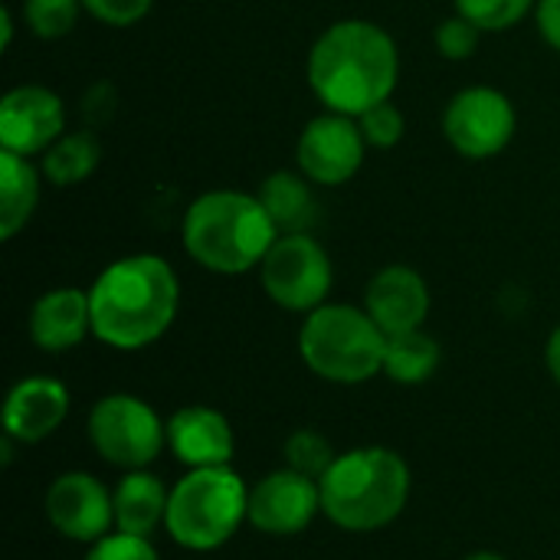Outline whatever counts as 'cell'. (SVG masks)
Segmentation results:
<instances>
[{
    "instance_id": "13",
    "label": "cell",
    "mask_w": 560,
    "mask_h": 560,
    "mask_svg": "<svg viewBox=\"0 0 560 560\" xmlns=\"http://www.w3.org/2000/svg\"><path fill=\"white\" fill-rule=\"evenodd\" d=\"M322 512L318 479L295 469H276L249 489V525L272 538L302 535Z\"/></svg>"
},
{
    "instance_id": "11",
    "label": "cell",
    "mask_w": 560,
    "mask_h": 560,
    "mask_svg": "<svg viewBox=\"0 0 560 560\" xmlns=\"http://www.w3.org/2000/svg\"><path fill=\"white\" fill-rule=\"evenodd\" d=\"M66 135V105L46 85H16L0 98V151L43 158Z\"/></svg>"
},
{
    "instance_id": "6",
    "label": "cell",
    "mask_w": 560,
    "mask_h": 560,
    "mask_svg": "<svg viewBox=\"0 0 560 560\" xmlns=\"http://www.w3.org/2000/svg\"><path fill=\"white\" fill-rule=\"evenodd\" d=\"M249 522V489L230 466L190 469L167 502L164 528L187 551H217Z\"/></svg>"
},
{
    "instance_id": "9",
    "label": "cell",
    "mask_w": 560,
    "mask_h": 560,
    "mask_svg": "<svg viewBox=\"0 0 560 560\" xmlns=\"http://www.w3.org/2000/svg\"><path fill=\"white\" fill-rule=\"evenodd\" d=\"M518 131L512 98L492 85H469L456 92L443 112V135L450 148L469 161L499 158Z\"/></svg>"
},
{
    "instance_id": "23",
    "label": "cell",
    "mask_w": 560,
    "mask_h": 560,
    "mask_svg": "<svg viewBox=\"0 0 560 560\" xmlns=\"http://www.w3.org/2000/svg\"><path fill=\"white\" fill-rule=\"evenodd\" d=\"M538 0H456V13L482 33H505L535 13Z\"/></svg>"
},
{
    "instance_id": "20",
    "label": "cell",
    "mask_w": 560,
    "mask_h": 560,
    "mask_svg": "<svg viewBox=\"0 0 560 560\" xmlns=\"http://www.w3.org/2000/svg\"><path fill=\"white\" fill-rule=\"evenodd\" d=\"M256 194L279 233H308V226L315 223L318 203L312 194V180L302 171H276L259 184Z\"/></svg>"
},
{
    "instance_id": "24",
    "label": "cell",
    "mask_w": 560,
    "mask_h": 560,
    "mask_svg": "<svg viewBox=\"0 0 560 560\" xmlns=\"http://www.w3.org/2000/svg\"><path fill=\"white\" fill-rule=\"evenodd\" d=\"M282 453H285V466L289 469H295V472H302L308 479H318V482L331 469V463L338 459L335 450H331V443L318 430H295L285 440Z\"/></svg>"
},
{
    "instance_id": "33",
    "label": "cell",
    "mask_w": 560,
    "mask_h": 560,
    "mask_svg": "<svg viewBox=\"0 0 560 560\" xmlns=\"http://www.w3.org/2000/svg\"><path fill=\"white\" fill-rule=\"evenodd\" d=\"M466 560H509V558H502V555H495V551H476V555H469Z\"/></svg>"
},
{
    "instance_id": "28",
    "label": "cell",
    "mask_w": 560,
    "mask_h": 560,
    "mask_svg": "<svg viewBox=\"0 0 560 560\" xmlns=\"http://www.w3.org/2000/svg\"><path fill=\"white\" fill-rule=\"evenodd\" d=\"M85 560H161V555L154 551V545L148 538L112 532L89 548Z\"/></svg>"
},
{
    "instance_id": "25",
    "label": "cell",
    "mask_w": 560,
    "mask_h": 560,
    "mask_svg": "<svg viewBox=\"0 0 560 560\" xmlns=\"http://www.w3.org/2000/svg\"><path fill=\"white\" fill-rule=\"evenodd\" d=\"M82 0H26L23 3V20L26 30L39 39H62L72 33L79 20Z\"/></svg>"
},
{
    "instance_id": "27",
    "label": "cell",
    "mask_w": 560,
    "mask_h": 560,
    "mask_svg": "<svg viewBox=\"0 0 560 560\" xmlns=\"http://www.w3.org/2000/svg\"><path fill=\"white\" fill-rule=\"evenodd\" d=\"M479 36H482V30L472 26L466 16L456 13V16H450V20H443V23L436 26L433 43H436V52H440L443 59L463 62V59H469V56L479 49Z\"/></svg>"
},
{
    "instance_id": "26",
    "label": "cell",
    "mask_w": 560,
    "mask_h": 560,
    "mask_svg": "<svg viewBox=\"0 0 560 560\" xmlns=\"http://www.w3.org/2000/svg\"><path fill=\"white\" fill-rule=\"evenodd\" d=\"M358 125H361V135H364L368 148H377V151L397 148L404 141V135H407V118L394 102H381V105L368 108L358 118Z\"/></svg>"
},
{
    "instance_id": "10",
    "label": "cell",
    "mask_w": 560,
    "mask_h": 560,
    "mask_svg": "<svg viewBox=\"0 0 560 560\" xmlns=\"http://www.w3.org/2000/svg\"><path fill=\"white\" fill-rule=\"evenodd\" d=\"M364 154H368V141L361 135L358 118L338 112H322L312 121H305L295 141L299 171L318 187L348 184L361 171Z\"/></svg>"
},
{
    "instance_id": "31",
    "label": "cell",
    "mask_w": 560,
    "mask_h": 560,
    "mask_svg": "<svg viewBox=\"0 0 560 560\" xmlns=\"http://www.w3.org/2000/svg\"><path fill=\"white\" fill-rule=\"evenodd\" d=\"M545 361H548V371H551V377L560 384V325L551 331V338H548V348H545Z\"/></svg>"
},
{
    "instance_id": "30",
    "label": "cell",
    "mask_w": 560,
    "mask_h": 560,
    "mask_svg": "<svg viewBox=\"0 0 560 560\" xmlns=\"http://www.w3.org/2000/svg\"><path fill=\"white\" fill-rule=\"evenodd\" d=\"M535 23L541 39L560 52V0H538L535 3Z\"/></svg>"
},
{
    "instance_id": "12",
    "label": "cell",
    "mask_w": 560,
    "mask_h": 560,
    "mask_svg": "<svg viewBox=\"0 0 560 560\" xmlns=\"http://www.w3.org/2000/svg\"><path fill=\"white\" fill-rule=\"evenodd\" d=\"M49 525L79 545H95L115 528V495L89 472H62L46 489Z\"/></svg>"
},
{
    "instance_id": "1",
    "label": "cell",
    "mask_w": 560,
    "mask_h": 560,
    "mask_svg": "<svg viewBox=\"0 0 560 560\" xmlns=\"http://www.w3.org/2000/svg\"><path fill=\"white\" fill-rule=\"evenodd\" d=\"M305 79L325 112L361 118L368 108L394 98L400 82V49L374 20H338L312 43Z\"/></svg>"
},
{
    "instance_id": "2",
    "label": "cell",
    "mask_w": 560,
    "mask_h": 560,
    "mask_svg": "<svg viewBox=\"0 0 560 560\" xmlns=\"http://www.w3.org/2000/svg\"><path fill=\"white\" fill-rule=\"evenodd\" d=\"M92 335L115 351H141L167 335L180 308L174 266L154 253L108 262L89 285Z\"/></svg>"
},
{
    "instance_id": "14",
    "label": "cell",
    "mask_w": 560,
    "mask_h": 560,
    "mask_svg": "<svg viewBox=\"0 0 560 560\" xmlns=\"http://www.w3.org/2000/svg\"><path fill=\"white\" fill-rule=\"evenodd\" d=\"M364 308L387 338L417 331L430 315V285L413 266L390 262L368 282Z\"/></svg>"
},
{
    "instance_id": "29",
    "label": "cell",
    "mask_w": 560,
    "mask_h": 560,
    "mask_svg": "<svg viewBox=\"0 0 560 560\" xmlns=\"http://www.w3.org/2000/svg\"><path fill=\"white\" fill-rule=\"evenodd\" d=\"M151 7H154V0H82V10L92 20L115 26V30L141 23L151 13Z\"/></svg>"
},
{
    "instance_id": "7",
    "label": "cell",
    "mask_w": 560,
    "mask_h": 560,
    "mask_svg": "<svg viewBox=\"0 0 560 560\" xmlns=\"http://www.w3.org/2000/svg\"><path fill=\"white\" fill-rule=\"evenodd\" d=\"M89 440L95 453L131 472L148 469L167 446V423L135 394H108L89 410Z\"/></svg>"
},
{
    "instance_id": "18",
    "label": "cell",
    "mask_w": 560,
    "mask_h": 560,
    "mask_svg": "<svg viewBox=\"0 0 560 560\" xmlns=\"http://www.w3.org/2000/svg\"><path fill=\"white\" fill-rule=\"evenodd\" d=\"M112 495H115V532L151 538L167 518L171 489H164V482L148 469L125 472Z\"/></svg>"
},
{
    "instance_id": "22",
    "label": "cell",
    "mask_w": 560,
    "mask_h": 560,
    "mask_svg": "<svg viewBox=\"0 0 560 560\" xmlns=\"http://www.w3.org/2000/svg\"><path fill=\"white\" fill-rule=\"evenodd\" d=\"M443 361V348L433 335H427L423 328L417 331H404V335H390L387 338V351H384V374L394 384L404 387H417L427 384Z\"/></svg>"
},
{
    "instance_id": "19",
    "label": "cell",
    "mask_w": 560,
    "mask_h": 560,
    "mask_svg": "<svg viewBox=\"0 0 560 560\" xmlns=\"http://www.w3.org/2000/svg\"><path fill=\"white\" fill-rule=\"evenodd\" d=\"M43 171L13 151H0V240H13L36 213Z\"/></svg>"
},
{
    "instance_id": "3",
    "label": "cell",
    "mask_w": 560,
    "mask_h": 560,
    "mask_svg": "<svg viewBox=\"0 0 560 560\" xmlns=\"http://www.w3.org/2000/svg\"><path fill=\"white\" fill-rule=\"evenodd\" d=\"M187 256L217 276H243L262 266L272 243L282 236L262 207L259 194L220 187L200 194L180 223Z\"/></svg>"
},
{
    "instance_id": "16",
    "label": "cell",
    "mask_w": 560,
    "mask_h": 560,
    "mask_svg": "<svg viewBox=\"0 0 560 560\" xmlns=\"http://www.w3.org/2000/svg\"><path fill=\"white\" fill-rule=\"evenodd\" d=\"M167 446L187 469H213V466H230L236 453V436L220 410L194 404L171 413Z\"/></svg>"
},
{
    "instance_id": "21",
    "label": "cell",
    "mask_w": 560,
    "mask_h": 560,
    "mask_svg": "<svg viewBox=\"0 0 560 560\" xmlns=\"http://www.w3.org/2000/svg\"><path fill=\"white\" fill-rule=\"evenodd\" d=\"M102 164V141L95 131H66L43 158L39 171L43 180L52 187H75L89 180Z\"/></svg>"
},
{
    "instance_id": "17",
    "label": "cell",
    "mask_w": 560,
    "mask_h": 560,
    "mask_svg": "<svg viewBox=\"0 0 560 560\" xmlns=\"http://www.w3.org/2000/svg\"><path fill=\"white\" fill-rule=\"evenodd\" d=\"M92 335V305L89 289L59 285L43 292L30 308V338L39 351L62 354L79 348Z\"/></svg>"
},
{
    "instance_id": "8",
    "label": "cell",
    "mask_w": 560,
    "mask_h": 560,
    "mask_svg": "<svg viewBox=\"0 0 560 560\" xmlns=\"http://www.w3.org/2000/svg\"><path fill=\"white\" fill-rule=\"evenodd\" d=\"M259 282L282 312L308 315L328 302L335 282L331 256L312 233H282L259 266Z\"/></svg>"
},
{
    "instance_id": "32",
    "label": "cell",
    "mask_w": 560,
    "mask_h": 560,
    "mask_svg": "<svg viewBox=\"0 0 560 560\" xmlns=\"http://www.w3.org/2000/svg\"><path fill=\"white\" fill-rule=\"evenodd\" d=\"M0 33H3V49H10V43H13V10L10 7L0 10Z\"/></svg>"
},
{
    "instance_id": "5",
    "label": "cell",
    "mask_w": 560,
    "mask_h": 560,
    "mask_svg": "<svg viewBox=\"0 0 560 560\" xmlns=\"http://www.w3.org/2000/svg\"><path fill=\"white\" fill-rule=\"evenodd\" d=\"M387 335L361 305L325 302L308 312L299 328V354L305 368L328 384H364L384 374Z\"/></svg>"
},
{
    "instance_id": "4",
    "label": "cell",
    "mask_w": 560,
    "mask_h": 560,
    "mask_svg": "<svg viewBox=\"0 0 560 560\" xmlns=\"http://www.w3.org/2000/svg\"><path fill=\"white\" fill-rule=\"evenodd\" d=\"M322 515L341 532H381L410 499V469L400 453L361 446L341 453L318 482Z\"/></svg>"
},
{
    "instance_id": "15",
    "label": "cell",
    "mask_w": 560,
    "mask_h": 560,
    "mask_svg": "<svg viewBox=\"0 0 560 560\" xmlns=\"http://www.w3.org/2000/svg\"><path fill=\"white\" fill-rule=\"evenodd\" d=\"M69 417V390L62 381L36 374L23 377L7 390L3 400V436L33 446L49 440Z\"/></svg>"
}]
</instances>
